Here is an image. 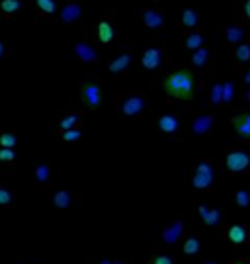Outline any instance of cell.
<instances>
[{
  "label": "cell",
  "instance_id": "7",
  "mask_svg": "<svg viewBox=\"0 0 250 264\" xmlns=\"http://www.w3.org/2000/svg\"><path fill=\"white\" fill-rule=\"evenodd\" d=\"M141 63L147 70H156L162 65V51L158 47H147L143 57H141Z\"/></svg>",
  "mask_w": 250,
  "mask_h": 264
},
{
  "label": "cell",
  "instance_id": "45",
  "mask_svg": "<svg viewBox=\"0 0 250 264\" xmlns=\"http://www.w3.org/2000/svg\"><path fill=\"white\" fill-rule=\"evenodd\" d=\"M18 264H24V263H18Z\"/></svg>",
  "mask_w": 250,
  "mask_h": 264
},
{
  "label": "cell",
  "instance_id": "43",
  "mask_svg": "<svg viewBox=\"0 0 250 264\" xmlns=\"http://www.w3.org/2000/svg\"><path fill=\"white\" fill-rule=\"evenodd\" d=\"M98 264H112V261H100Z\"/></svg>",
  "mask_w": 250,
  "mask_h": 264
},
{
  "label": "cell",
  "instance_id": "4",
  "mask_svg": "<svg viewBox=\"0 0 250 264\" xmlns=\"http://www.w3.org/2000/svg\"><path fill=\"white\" fill-rule=\"evenodd\" d=\"M225 166L229 172H245L250 166V153L245 149H231L225 155Z\"/></svg>",
  "mask_w": 250,
  "mask_h": 264
},
{
  "label": "cell",
  "instance_id": "32",
  "mask_svg": "<svg viewBox=\"0 0 250 264\" xmlns=\"http://www.w3.org/2000/svg\"><path fill=\"white\" fill-rule=\"evenodd\" d=\"M235 201H237L239 207H247V205H250V192H247V190H239V192L235 194Z\"/></svg>",
  "mask_w": 250,
  "mask_h": 264
},
{
  "label": "cell",
  "instance_id": "17",
  "mask_svg": "<svg viewBox=\"0 0 250 264\" xmlns=\"http://www.w3.org/2000/svg\"><path fill=\"white\" fill-rule=\"evenodd\" d=\"M129 65H131V55L129 53H122V55H118L112 63H110V72H124L125 68H129Z\"/></svg>",
  "mask_w": 250,
  "mask_h": 264
},
{
  "label": "cell",
  "instance_id": "3",
  "mask_svg": "<svg viewBox=\"0 0 250 264\" xmlns=\"http://www.w3.org/2000/svg\"><path fill=\"white\" fill-rule=\"evenodd\" d=\"M215 184V166L211 161H199L191 170V186L197 190H211Z\"/></svg>",
  "mask_w": 250,
  "mask_h": 264
},
{
  "label": "cell",
  "instance_id": "38",
  "mask_svg": "<svg viewBox=\"0 0 250 264\" xmlns=\"http://www.w3.org/2000/svg\"><path fill=\"white\" fill-rule=\"evenodd\" d=\"M243 80H245V84H250V68L243 74Z\"/></svg>",
  "mask_w": 250,
  "mask_h": 264
},
{
  "label": "cell",
  "instance_id": "20",
  "mask_svg": "<svg viewBox=\"0 0 250 264\" xmlns=\"http://www.w3.org/2000/svg\"><path fill=\"white\" fill-rule=\"evenodd\" d=\"M191 63L195 66H205L209 63V51L205 47H199L193 51V57H191Z\"/></svg>",
  "mask_w": 250,
  "mask_h": 264
},
{
  "label": "cell",
  "instance_id": "24",
  "mask_svg": "<svg viewBox=\"0 0 250 264\" xmlns=\"http://www.w3.org/2000/svg\"><path fill=\"white\" fill-rule=\"evenodd\" d=\"M70 194L66 192V190H61V192H57L55 196H53V203H55V207H59V209H66L68 205H70Z\"/></svg>",
  "mask_w": 250,
  "mask_h": 264
},
{
  "label": "cell",
  "instance_id": "37",
  "mask_svg": "<svg viewBox=\"0 0 250 264\" xmlns=\"http://www.w3.org/2000/svg\"><path fill=\"white\" fill-rule=\"evenodd\" d=\"M245 16H247V18L250 20V0H247V2H245Z\"/></svg>",
  "mask_w": 250,
  "mask_h": 264
},
{
  "label": "cell",
  "instance_id": "14",
  "mask_svg": "<svg viewBox=\"0 0 250 264\" xmlns=\"http://www.w3.org/2000/svg\"><path fill=\"white\" fill-rule=\"evenodd\" d=\"M227 239L233 245H243L249 239V229L245 225H231L229 231H227Z\"/></svg>",
  "mask_w": 250,
  "mask_h": 264
},
{
  "label": "cell",
  "instance_id": "8",
  "mask_svg": "<svg viewBox=\"0 0 250 264\" xmlns=\"http://www.w3.org/2000/svg\"><path fill=\"white\" fill-rule=\"evenodd\" d=\"M141 16H143V22L149 30H158L164 26V16L160 10H155V8H145L141 10Z\"/></svg>",
  "mask_w": 250,
  "mask_h": 264
},
{
  "label": "cell",
  "instance_id": "13",
  "mask_svg": "<svg viewBox=\"0 0 250 264\" xmlns=\"http://www.w3.org/2000/svg\"><path fill=\"white\" fill-rule=\"evenodd\" d=\"M74 53H76V55H78V59H80V61H84V63H94V61L98 59L96 49H94L92 45L84 43V41H80V43H76V45H74Z\"/></svg>",
  "mask_w": 250,
  "mask_h": 264
},
{
  "label": "cell",
  "instance_id": "30",
  "mask_svg": "<svg viewBox=\"0 0 250 264\" xmlns=\"http://www.w3.org/2000/svg\"><path fill=\"white\" fill-rule=\"evenodd\" d=\"M35 2H37L39 10L45 12V14H53L55 8H57V2H55V0H35Z\"/></svg>",
  "mask_w": 250,
  "mask_h": 264
},
{
  "label": "cell",
  "instance_id": "5",
  "mask_svg": "<svg viewBox=\"0 0 250 264\" xmlns=\"http://www.w3.org/2000/svg\"><path fill=\"white\" fill-rule=\"evenodd\" d=\"M80 94H82V100L88 108L96 110L100 104H102V90L98 84H94L92 80H86L82 86H80Z\"/></svg>",
  "mask_w": 250,
  "mask_h": 264
},
{
  "label": "cell",
  "instance_id": "6",
  "mask_svg": "<svg viewBox=\"0 0 250 264\" xmlns=\"http://www.w3.org/2000/svg\"><path fill=\"white\" fill-rule=\"evenodd\" d=\"M213 126H215V118L209 116V114H203V116H197L193 120L191 132H193V135H197V137H203V135H207V133L213 130Z\"/></svg>",
  "mask_w": 250,
  "mask_h": 264
},
{
  "label": "cell",
  "instance_id": "22",
  "mask_svg": "<svg viewBox=\"0 0 250 264\" xmlns=\"http://www.w3.org/2000/svg\"><path fill=\"white\" fill-rule=\"evenodd\" d=\"M80 122V118L76 116V114H66V116H62L61 120H59V130L61 132H66V130H74V126Z\"/></svg>",
  "mask_w": 250,
  "mask_h": 264
},
{
  "label": "cell",
  "instance_id": "31",
  "mask_svg": "<svg viewBox=\"0 0 250 264\" xmlns=\"http://www.w3.org/2000/svg\"><path fill=\"white\" fill-rule=\"evenodd\" d=\"M149 264H176V259L174 257H170V255H166V253H160V255H156L153 257Z\"/></svg>",
  "mask_w": 250,
  "mask_h": 264
},
{
  "label": "cell",
  "instance_id": "9",
  "mask_svg": "<svg viewBox=\"0 0 250 264\" xmlns=\"http://www.w3.org/2000/svg\"><path fill=\"white\" fill-rule=\"evenodd\" d=\"M182 237H184V223L182 221H174L168 227H164V231H162V241L166 245H176Z\"/></svg>",
  "mask_w": 250,
  "mask_h": 264
},
{
  "label": "cell",
  "instance_id": "35",
  "mask_svg": "<svg viewBox=\"0 0 250 264\" xmlns=\"http://www.w3.org/2000/svg\"><path fill=\"white\" fill-rule=\"evenodd\" d=\"M14 159H16V155H14L12 149H6V147L0 149V161H2V163H12Z\"/></svg>",
  "mask_w": 250,
  "mask_h": 264
},
{
  "label": "cell",
  "instance_id": "1",
  "mask_svg": "<svg viewBox=\"0 0 250 264\" xmlns=\"http://www.w3.org/2000/svg\"><path fill=\"white\" fill-rule=\"evenodd\" d=\"M164 92L172 98L178 100H191L195 90V78L191 70L188 68H176L164 78Z\"/></svg>",
  "mask_w": 250,
  "mask_h": 264
},
{
  "label": "cell",
  "instance_id": "39",
  "mask_svg": "<svg viewBox=\"0 0 250 264\" xmlns=\"http://www.w3.org/2000/svg\"><path fill=\"white\" fill-rule=\"evenodd\" d=\"M4 49H6V45H4V43H2V41H0V57H2V55H4Z\"/></svg>",
  "mask_w": 250,
  "mask_h": 264
},
{
  "label": "cell",
  "instance_id": "33",
  "mask_svg": "<svg viewBox=\"0 0 250 264\" xmlns=\"http://www.w3.org/2000/svg\"><path fill=\"white\" fill-rule=\"evenodd\" d=\"M16 143H18L16 135H12V133H2V135H0V145H2V147H6V149H12Z\"/></svg>",
  "mask_w": 250,
  "mask_h": 264
},
{
  "label": "cell",
  "instance_id": "28",
  "mask_svg": "<svg viewBox=\"0 0 250 264\" xmlns=\"http://www.w3.org/2000/svg\"><path fill=\"white\" fill-rule=\"evenodd\" d=\"M235 98V84L233 82H225L223 84V104L229 106Z\"/></svg>",
  "mask_w": 250,
  "mask_h": 264
},
{
  "label": "cell",
  "instance_id": "25",
  "mask_svg": "<svg viewBox=\"0 0 250 264\" xmlns=\"http://www.w3.org/2000/svg\"><path fill=\"white\" fill-rule=\"evenodd\" d=\"M49 182V166L47 165H39L35 168V184L43 186Z\"/></svg>",
  "mask_w": 250,
  "mask_h": 264
},
{
  "label": "cell",
  "instance_id": "21",
  "mask_svg": "<svg viewBox=\"0 0 250 264\" xmlns=\"http://www.w3.org/2000/svg\"><path fill=\"white\" fill-rule=\"evenodd\" d=\"M203 43H205V37H203L201 33H197V32L189 33V35L186 37V47L188 49H191V51H195V49L203 47Z\"/></svg>",
  "mask_w": 250,
  "mask_h": 264
},
{
  "label": "cell",
  "instance_id": "27",
  "mask_svg": "<svg viewBox=\"0 0 250 264\" xmlns=\"http://www.w3.org/2000/svg\"><path fill=\"white\" fill-rule=\"evenodd\" d=\"M22 6H24L22 0H2V4H0V8H2L4 14H14V12H18Z\"/></svg>",
  "mask_w": 250,
  "mask_h": 264
},
{
  "label": "cell",
  "instance_id": "2",
  "mask_svg": "<svg viewBox=\"0 0 250 264\" xmlns=\"http://www.w3.org/2000/svg\"><path fill=\"white\" fill-rule=\"evenodd\" d=\"M116 104L127 118H137L145 112L147 98L143 96V92H120L116 96Z\"/></svg>",
  "mask_w": 250,
  "mask_h": 264
},
{
  "label": "cell",
  "instance_id": "44",
  "mask_svg": "<svg viewBox=\"0 0 250 264\" xmlns=\"http://www.w3.org/2000/svg\"><path fill=\"white\" fill-rule=\"evenodd\" d=\"M203 264H217V263H213V261H209V263H203Z\"/></svg>",
  "mask_w": 250,
  "mask_h": 264
},
{
  "label": "cell",
  "instance_id": "23",
  "mask_svg": "<svg viewBox=\"0 0 250 264\" xmlns=\"http://www.w3.org/2000/svg\"><path fill=\"white\" fill-rule=\"evenodd\" d=\"M209 102L213 106L223 104V84L221 82H213L211 84V88H209Z\"/></svg>",
  "mask_w": 250,
  "mask_h": 264
},
{
  "label": "cell",
  "instance_id": "34",
  "mask_svg": "<svg viewBox=\"0 0 250 264\" xmlns=\"http://www.w3.org/2000/svg\"><path fill=\"white\" fill-rule=\"evenodd\" d=\"M61 137L62 141H78L80 137H82V132L80 130H66V132H61Z\"/></svg>",
  "mask_w": 250,
  "mask_h": 264
},
{
  "label": "cell",
  "instance_id": "36",
  "mask_svg": "<svg viewBox=\"0 0 250 264\" xmlns=\"http://www.w3.org/2000/svg\"><path fill=\"white\" fill-rule=\"evenodd\" d=\"M12 194L6 188H0V205H10L12 203Z\"/></svg>",
  "mask_w": 250,
  "mask_h": 264
},
{
  "label": "cell",
  "instance_id": "10",
  "mask_svg": "<svg viewBox=\"0 0 250 264\" xmlns=\"http://www.w3.org/2000/svg\"><path fill=\"white\" fill-rule=\"evenodd\" d=\"M156 126H158L160 132L166 133V135H178V133H180V122H178V118L172 116V114H164V116H160Z\"/></svg>",
  "mask_w": 250,
  "mask_h": 264
},
{
  "label": "cell",
  "instance_id": "42",
  "mask_svg": "<svg viewBox=\"0 0 250 264\" xmlns=\"http://www.w3.org/2000/svg\"><path fill=\"white\" fill-rule=\"evenodd\" d=\"M235 264H250V263H247V261H235Z\"/></svg>",
  "mask_w": 250,
  "mask_h": 264
},
{
  "label": "cell",
  "instance_id": "41",
  "mask_svg": "<svg viewBox=\"0 0 250 264\" xmlns=\"http://www.w3.org/2000/svg\"><path fill=\"white\" fill-rule=\"evenodd\" d=\"M245 98H247V102H250V90H247V94H245Z\"/></svg>",
  "mask_w": 250,
  "mask_h": 264
},
{
  "label": "cell",
  "instance_id": "19",
  "mask_svg": "<svg viewBox=\"0 0 250 264\" xmlns=\"http://www.w3.org/2000/svg\"><path fill=\"white\" fill-rule=\"evenodd\" d=\"M182 24H184V28H197L199 26V14L195 12V10H191V8H188L182 12Z\"/></svg>",
  "mask_w": 250,
  "mask_h": 264
},
{
  "label": "cell",
  "instance_id": "11",
  "mask_svg": "<svg viewBox=\"0 0 250 264\" xmlns=\"http://www.w3.org/2000/svg\"><path fill=\"white\" fill-rule=\"evenodd\" d=\"M231 122H233L235 132L239 133L241 139H250V114L249 112H243V114L235 116Z\"/></svg>",
  "mask_w": 250,
  "mask_h": 264
},
{
  "label": "cell",
  "instance_id": "16",
  "mask_svg": "<svg viewBox=\"0 0 250 264\" xmlns=\"http://www.w3.org/2000/svg\"><path fill=\"white\" fill-rule=\"evenodd\" d=\"M245 28L243 26H239V24H231V26H227L225 28V37H227V41L231 43V45H237V43H241L243 39H245Z\"/></svg>",
  "mask_w": 250,
  "mask_h": 264
},
{
  "label": "cell",
  "instance_id": "12",
  "mask_svg": "<svg viewBox=\"0 0 250 264\" xmlns=\"http://www.w3.org/2000/svg\"><path fill=\"white\" fill-rule=\"evenodd\" d=\"M197 213L201 217V221L209 227H217L219 221H221V211L219 209H209L207 205H199L197 207Z\"/></svg>",
  "mask_w": 250,
  "mask_h": 264
},
{
  "label": "cell",
  "instance_id": "15",
  "mask_svg": "<svg viewBox=\"0 0 250 264\" xmlns=\"http://www.w3.org/2000/svg\"><path fill=\"white\" fill-rule=\"evenodd\" d=\"M82 16V8L78 4H66L61 10V22L62 24H72Z\"/></svg>",
  "mask_w": 250,
  "mask_h": 264
},
{
  "label": "cell",
  "instance_id": "18",
  "mask_svg": "<svg viewBox=\"0 0 250 264\" xmlns=\"http://www.w3.org/2000/svg\"><path fill=\"white\" fill-rule=\"evenodd\" d=\"M114 35H116L114 24H110V22H100L98 24V37H100L102 43H110L114 39Z\"/></svg>",
  "mask_w": 250,
  "mask_h": 264
},
{
  "label": "cell",
  "instance_id": "40",
  "mask_svg": "<svg viewBox=\"0 0 250 264\" xmlns=\"http://www.w3.org/2000/svg\"><path fill=\"white\" fill-rule=\"evenodd\" d=\"M112 264H127L124 259H118V261H112Z\"/></svg>",
  "mask_w": 250,
  "mask_h": 264
},
{
  "label": "cell",
  "instance_id": "29",
  "mask_svg": "<svg viewBox=\"0 0 250 264\" xmlns=\"http://www.w3.org/2000/svg\"><path fill=\"white\" fill-rule=\"evenodd\" d=\"M235 55H237V59H239L241 63H247V61H250V43H243V45H239Z\"/></svg>",
  "mask_w": 250,
  "mask_h": 264
},
{
  "label": "cell",
  "instance_id": "26",
  "mask_svg": "<svg viewBox=\"0 0 250 264\" xmlns=\"http://www.w3.org/2000/svg\"><path fill=\"white\" fill-rule=\"evenodd\" d=\"M199 247H201V241H199V237H189L186 243H184V253L189 255V257H193L197 251H199Z\"/></svg>",
  "mask_w": 250,
  "mask_h": 264
}]
</instances>
